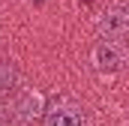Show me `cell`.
<instances>
[{"label":"cell","mask_w":129,"mask_h":126,"mask_svg":"<svg viewBox=\"0 0 129 126\" xmlns=\"http://www.w3.org/2000/svg\"><path fill=\"white\" fill-rule=\"evenodd\" d=\"M90 60H93V69H96V72H102V75H114V72L123 69L126 54H123V45H120L117 39H102V42L93 45Z\"/></svg>","instance_id":"cell-1"},{"label":"cell","mask_w":129,"mask_h":126,"mask_svg":"<svg viewBox=\"0 0 129 126\" xmlns=\"http://www.w3.org/2000/svg\"><path fill=\"white\" fill-rule=\"evenodd\" d=\"M42 111H45V96L39 93V90H21L18 99H15V105H12V117H18L21 123H33V120H39L42 117Z\"/></svg>","instance_id":"cell-2"},{"label":"cell","mask_w":129,"mask_h":126,"mask_svg":"<svg viewBox=\"0 0 129 126\" xmlns=\"http://www.w3.org/2000/svg\"><path fill=\"white\" fill-rule=\"evenodd\" d=\"M45 126H87V114L81 105L72 102H57L54 108H48Z\"/></svg>","instance_id":"cell-3"},{"label":"cell","mask_w":129,"mask_h":126,"mask_svg":"<svg viewBox=\"0 0 129 126\" xmlns=\"http://www.w3.org/2000/svg\"><path fill=\"white\" fill-rule=\"evenodd\" d=\"M99 30H102V36L105 39H123L129 30V15H126V6H111V9H105L102 12V18H99Z\"/></svg>","instance_id":"cell-4"},{"label":"cell","mask_w":129,"mask_h":126,"mask_svg":"<svg viewBox=\"0 0 129 126\" xmlns=\"http://www.w3.org/2000/svg\"><path fill=\"white\" fill-rule=\"evenodd\" d=\"M12 87H15V69H12V63L0 60V93H9Z\"/></svg>","instance_id":"cell-5"},{"label":"cell","mask_w":129,"mask_h":126,"mask_svg":"<svg viewBox=\"0 0 129 126\" xmlns=\"http://www.w3.org/2000/svg\"><path fill=\"white\" fill-rule=\"evenodd\" d=\"M0 126H12V111L0 102Z\"/></svg>","instance_id":"cell-6"}]
</instances>
